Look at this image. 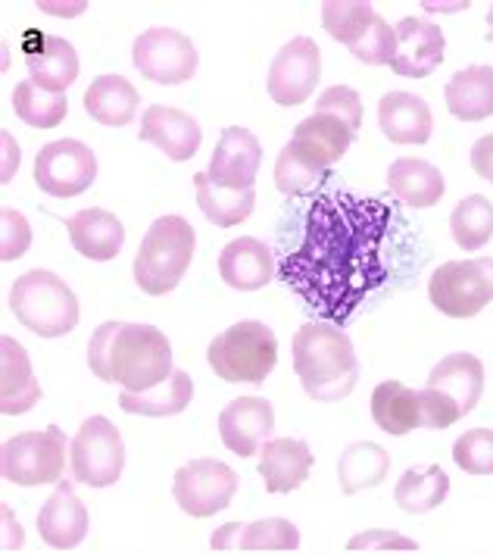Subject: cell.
Here are the masks:
<instances>
[{
    "label": "cell",
    "mask_w": 493,
    "mask_h": 556,
    "mask_svg": "<svg viewBox=\"0 0 493 556\" xmlns=\"http://www.w3.org/2000/svg\"><path fill=\"white\" fill-rule=\"evenodd\" d=\"M391 206L378 198L325 194L309 206L303 241L278 263V278L316 316L344 326L371 291L388 281L384 238Z\"/></svg>",
    "instance_id": "cell-1"
},
{
    "label": "cell",
    "mask_w": 493,
    "mask_h": 556,
    "mask_svg": "<svg viewBox=\"0 0 493 556\" xmlns=\"http://www.w3.org/2000/svg\"><path fill=\"white\" fill-rule=\"evenodd\" d=\"M88 366L100 381L144 394L173 376V344L148 323H103L88 344Z\"/></svg>",
    "instance_id": "cell-2"
},
{
    "label": "cell",
    "mask_w": 493,
    "mask_h": 556,
    "mask_svg": "<svg viewBox=\"0 0 493 556\" xmlns=\"http://www.w3.org/2000/svg\"><path fill=\"white\" fill-rule=\"evenodd\" d=\"M294 372L303 391L319 404H338L353 394L359 381V363L353 341L341 326L306 323L294 334Z\"/></svg>",
    "instance_id": "cell-3"
},
{
    "label": "cell",
    "mask_w": 493,
    "mask_h": 556,
    "mask_svg": "<svg viewBox=\"0 0 493 556\" xmlns=\"http://www.w3.org/2000/svg\"><path fill=\"white\" fill-rule=\"evenodd\" d=\"M198 248V235L185 216H160L148 235L141 238V248L135 253V281L150 298H163L178 288L185 278L191 256Z\"/></svg>",
    "instance_id": "cell-4"
},
{
    "label": "cell",
    "mask_w": 493,
    "mask_h": 556,
    "mask_svg": "<svg viewBox=\"0 0 493 556\" xmlns=\"http://www.w3.org/2000/svg\"><path fill=\"white\" fill-rule=\"evenodd\" d=\"M10 309L25 329L38 338H63L78 326V298L73 288L48 269H31L16 278L10 291Z\"/></svg>",
    "instance_id": "cell-5"
},
{
    "label": "cell",
    "mask_w": 493,
    "mask_h": 556,
    "mask_svg": "<svg viewBox=\"0 0 493 556\" xmlns=\"http://www.w3.org/2000/svg\"><path fill=\"white\" fill-rule=\"evenodd\" d=\"M206 363L228 384H263L278 363V338L266 323H235L210 341Z\"/></svg>",
    "instance_id": "cell-6"
},
{
    "label": "cell",
    "mask_w": 493,
    "mask_h": 556,
    "mask_svg": "<svg viewBox=\"0 0 493 556\" xmlns=\"http://www.w3.org/2000/svg\"><path fill=\"white\" fill-rule=\"evenodd\" d=\"M428 298L450 319H471L493 301V256L441 263L428 281Z\"/></svg>",
    "instance_id": "cell-7"
},
{
    "label": "cell",
    "mask_w": 493,
    "mask_h": 556,
    "mask_svg": "<svg viewBox=\"0 0 493 556\" xmlns=\"http://www.w3.org/2000/svg\"><path fill=\"white\" fill-rule=\"evenodd\" d=\"M66 469V434L50 426L45 431H23L3 441L0 451V472L10 484L38 488L56 484Z\"/></svg>",
    "instance_id": "cell-8"
},
{
    "label": "cell",
    "mask_w": 493,
    "mask_h": 556,
    "mask_svg": "<svg viewBox=\"0 0 493 556\" xmlns=\"http://www.w3.org/2000/svg\"><path fill=\"white\" fill-rule=\"evenodd\" d=\"M75 481L88 488H110L123 476L125 444L119 429L106 416H91L75 431L73 447H69Z\"/></svg>",
    "instance_id": "cell-9"
},
{
    "label": "cell",
    "mask_w": 493,
    "mask_h": 556,
    "mask_svg": "<svg viewBox=\"0 0 493 556\" xmlns=\"http://www.w3.org/2000/svg\"><path fill=\"white\" fill-rule=\"evenodd\" d=\"M175 504L181 506L188 516L194 519H210L216 513H223L225 506L235 501L238 494V472L223 463V459H210L200 456L185 463L173 479Z\"/></svg>",
    "instance_id": "cell-10"
},
{
    "label": "cell",
    "mask_w": 493,
    "mask_h": 556,
    "mask_svg": "<svg viewBox=\"0 0 493 556\" xmlns=\"http://www.w3.org/2000/svg\"><path fill=\"white\" fill-rule=\"evenodd\" d=\"M131 63L156 85H181L198 73V48L175 28H150L135 38Z\"/></svg>",
    "instance_id": "cell-11"
},
{
    "label": "cell",
    "mask_w": 493,
    "mask_h": 556,
    "mask_svg": "<svg viewBox=\"0 0 493 556\" xmlns=\"http://www.w3.org/2000/svg\"><path fill=\"white\" fill-rule=\"evenodd\" d=\"M98 178V156L88 144L63 138L50 141L35 156V185L53 198H75Z\"/></svg>",
    "instance_id": "cell-12"
},
{
    "label": "cell",
    "mask_w": 493,
    "mask_h": 556,
    "mask_svg": "<svg viewBox=\"0 0 493 556\" xmlns=\"http://www.w3.org/2000/svg\"><path fill=\"white\" fill-rule=\"evenodd\" d=\"M321 76V53L313 38L300 35L275 53L269 66V94L278 106L309 101Z\"/></svg>",
    "instance_id": "cell-13"
},
{
    "label": "cell",
    "mask_w": 493,
    "mask_h": 556,
    "mask_svg": "<svg viewBox=\"0 0 493 556\" xmlns=\"http://www.w3.org/2000/svg\"><path fill=\"white\" fill-rule=\"evenodd\" d=\"M353 141H356V128L350 126L346 119H341L338 113H328V110H316L313 116H306L294 128V138L288 141V148L303 163L328 173L350 151Z\"/></svg>",
    "instance_id": "cell-14"
},
{
    "label": "cell",
    "mask_w": 493,
    "mask_h": 556,
    "mask_svg": "<svg viewBox=\"0 0 493 556\" xmlns=\"http://www.w3.org/2000/svg\"><path fill=\"white\" fill-rule=\"evenodd\" d=\"M263 163V148L253 131L228 126L213 151L206 178L223 191H253V181Z\"/></svg>",
    "instance_id": "cell-15"
},
{
    "label": "cell",
    "mask_w": 493,
    "mask_h": 556,
    "mask_svg": "<svg viewBox=\"0 0 493 556\" xmlns=\"http://www.w3.org/2000/svg\"><path fill=\"white\" fill-rule=\"evenodd\" d=\"M396 56L391 63L396 76L403 78H425L431 76L444 63L446 38L441 26L406 16L396 23Z\"/></svg>",
    "instance_id": "cell-16"
},
{
    "label": "cell",
    "mask_w": 493,
    "mask_h": 556,
    "mask_svg": "<svg viewBox=\"0 0 493 556\" xmlns=\"http://www.w3.org/2000/svg\"><path fill=\"white\" fill-rule=\"evenodd\" d=\"M23 53L31 81L41 85L45 91L66 94V88L78 78V53L66 38L28 31L23 41Z\"/></svg>",
    "instance_id": "cell-17"
},
{
    "label": "cell",
    "mask_w": 493,
    "mask_h": 556,
    "mask_svg": "<svg viewBox=\"0 0 493 556\" xmlns=\"http://www.w3.org/2000/svg\"><path fill=\"white\" fill-rule=\"evenodd\" d=\"M275 429V409L266 397H238L219 413L223 444L238 456H253L263 451Z\"/></svg>",
    "instance_id": "cell-18"
},
{
    "label": "cell",
    "mask_w": 493,
    "mask_h": 556,
    "mask_svg": "<svg viewBox=\"0 0 493 556\" xmlns=\"http://www.w3.org/2000/svg\"><path fill=\"white\" fill-rule=\"evenodd\" d=\"M141 141L156 144L173 163H185L200 151L203 131H200L198 119L191 113H185L178 106L153 103L141 116Z\"/></svg>",
    "instance_id": "cell-19"
},
{
    "label": "cell",
    "mask_w": 493,
    "mask_h": 556,
    "mask_svg": "<svg viewBox=\"0 0 493 556\" xmlns=\"http://www.w3.org/2000/svg\"><path fill=\"white\" fill-rule=\"evenodd\" d=\"M41 541L53 551H73L88 534V509L78 501L73 481H56V491L38 513Z\"/></svg>",
    "instance_id": "cell-20"
},
{
    "label": "cell",
    "mask_w": 493,
    "mask_h": 556,
    "mask_svg": "<svg viewBox=\"0 0 493 556\" xmlns=\"http://www.w3.org/2000/svg\"><path fill=\"white\" fill-rule=\"evenodd\" d=\"M316 456L306 441L296 438H271L260 451V476L269 494H291L309 479Z\"/></svg>",
    "instance_id": "cell-21"
},
{
    "label": "cell",
    "mask_w": 493,
    "mask_h": 556,
    "mask_svg": "<svg viewBox=\"0 0 493 556\" xmlns=\"http://www.w3.org/2000/svg\"><path fill=\"white\" fill-rule=\"evenodd\" d=\"M41 401V384L31 372L28 351L16 338H0V409L3 416H23Z\"/></svg>",
    "instance_id": "cell-22"
},
{
    "label": "cell",
    "mask_w": 493,
    "mask_h": 556,
    "mask_svg": "<svg viewBox=\"0 0 493 556\" xmlns=\"http://www.w3.org/2000/svg\"><path fill=\"white\" fill-rule=\"evenodd\" d=\"M219 276L235 291H260L275 276L271 251L260 238H235L219 253Z\"/></svg>",
    "instance_id": "cell-23"
},
{
    "label": "cell",
    "mask_w": 493,
    "mask_h": 556,
    "mask_svg": "<svg viewBox=\"0 0 493 556\" xmlns=\"http://www.w3.org/2000/svg\"><path fill=\"white\" fill-rule=\"evenodd\" d=\"M378 126L394 144H425L431 138L434 116L428 103L409 91H391L378 101Z\"/></svg>",
    "instance_id": "cell-24"
},
{
    "label": "cell",
    "mask_w": 493,
    "mask_h": 556,
    "mask_svg": "<svg viewBox=\"0 0 493 556\" xmlns=\"http://www.w3.org/2000/svg\"><path fill=\"white\" fill-rule=\"evenodd\" d=\"M66 231L69 241L81 256L94 260V263H106L116 260L125 244V226L106 210H78L75 216L66 219Z\"/></svg>",
    "instance_id": "cell-25"
},
{
    "label": "cell",
    "mask_w": 493,
    "mask_h": 556,
    "mask_svg": "<svg viewBox=\"0 0 493 556\" xmlns=\"http://www.w3.org/2000/svg\"><path fill=\"white\" fill-rule=\"evenodd\" d=\"M371 419L375 426L394 438L425 429V409L419 391L406 388L403 381L388 379L371 391Z\"/></svg>",
    "instance_id": "cell-26"
},
{
    "label": "cell",
    "mask_w": 493,
    "mask_h": 556,
    "mask_svg": "<svg viewBox=\"0 0 493 556\" xmlns=\"http://www.w3.org/2000/svg\"><path fill=\"white\" fill-rule=\"evenodd\" d=\"M428 388L446 394L453 404L459 406L463 416H469L478 406L481 394H484V363L471 354H450L444 356L431 376H428Z\"/></svg>",
    "instance_id": "cell-27"
},
{
    "label": "cell",
    "mask_w": 493,
    "mask_h": 556,
    "mask_svg": "<svg viewBox=\"0 0 493 556\" xmlns=\"http://www.w3.org/2000/svg\"><path fill=\"white\" fill-rule=\"evenodd\" d=\"M388 188L400 201L416 210H428L446 194V181L441 169L419 156H400L388 169Z\"/></svg>",
    "instance_id": "cell-28"
},
{
    "label": "cell",
    "mask_w": 493,
    "mask_h": 556,
    "mask_svg": "<svg viewBox=\"0 0 493 556\" xmlns=\"http://www.w3.org/2000/svg\"><path fill=\"white\" fill-rule=\"evenodd\" d=\"M141 98L135 85L123 76H98L85 91V110L100 126L123 128L138 116Z\"/></svg>",
    "instance_id": "cell-29"
},
{
    "label": "cell",
    "mask_w": 493,
    "mask_h": 556,
    "mask_svg": "<svg viewBox=\"0 0 493 556\" xmlns=\"http://www.w3.org/2000/svg\"><path fill=\"white\" fill-rule=\"evenodd\" d=\"M446 106L463 123H481L493 116V66H469L450 78Z\"/></svg>",
    "instance_id": "cell-30"
},
{
    "label": "cell",
    "mask_w": 493,
    "mask_h": 556,
    "mask_svg": "<svg viewBox=\"0 0 493 556\" xmlns=\"http://www.w3.org/2000/svg\"><path fill=\"white\" fill-rule=\"evenodd\" d=\"M194 397V381L185 369H175L169 379L156 388H150L144 394H131L123 391L119 406H123L128 416H150V419H163V416H178L185 413L188 404Z\"/></svg>",
    "instance_id": "cell-31"
},
{
    "label": "cell",
    "mask_w": 493,
    "mask_h": 556,
    "mask_svg": "<svg viewBox=\"0 0 493 556\" xmlns=\"http://www.w3.org/2000/svg\"><path fill=\"white\" fill-rule=\"evenodd\" d=\"M391 472V456L375 441H356L344 447L341 463H338V481L344 494H359L378 488Z\"/></svg>",
    "instance_id": "cell-32"
},
{
    "label": "cell",
    "mask_w": 493,
    "mask_h": 556,
    "mask_svg": "<svg viewBox=\"0 0 493 556\" xmlns=\"http://www.w3.org/2000/svg\"><path fill=\"white\" fill-rule=\"evenodd\" d=\"M446 494H450V476L441 466H428V469L403 472V479L396 481L394 501L403 513L421 516L444 504Z\"/></svg>",
    "instance_id": "cell-33"
},
{
    "label": "cell",
    "mask_w": 493,
    "mask_h": 556,
    "mask_svg": "<svg viewBox=\"0 0 493 556\" xmlns=\"http://www.w3.org/2000/svg\"><path fill=\"white\" fill-rule=\"evenodd\" d=\"M194 185H198V203L203 210V216L219 228L241 226L246 216L253 213V203H256V191H223L216 188L206 173H198L194 176Z\"/></svg>",
    "instance_id": "cell-34"
},
{
    "label": "cell",
    "mask_w": 493,
    "mask_h": 556,
    "mask_svg": "<svg viewBox=\"0 0 493 556\" xmlns=\"http://www.w3.org/2000/svg\"><path fill=\"white\" fill-rule=\"evenodd\" d=\"M13 110H16V116L23 119L25 126L56 128L69 113V101H66V94L45 91L41 85H35L28 78V81H20L13 88Z\"/></svg>",
    "instance_id": "cell-35"
},
{
    "label": "cell",
    "mask_w": 493,
    "mask_h": 556,
    "mask_svg": "<svg viewBox=\"0 0 493 556\" xmlns=\"http://www.w3.org/2000/svg\"><path fill=\"white\" fill-rule=\"evenodd\" d=\"M450 231L463 251H481L493 238V203L481 194L463 198L450 216Z\"/></svg>",
    "instance_id": "cell-36"
},
{
    "label": "cell",
    "mask_w": 493,
    "mask_h": 556,
    "mask_svg": "<svg viewBox=\"0 0 493 556\" xmlns=\"http://www.w3.org/2000/svg\"><path fill=\"white\" fill-rule=\"evenodd\" d=\"M375 7L366 0H328L321 3V26L325 31L341 41L346 48H353L375 23Z\"/></svg>",
    "instance_id": "cell-37"
},
{
    "label": "cell",
    "mask_w": 493,
    "mask_h": 556,
    "mask_svg": "<svg viewBox=\"0 0 493 556\" xmlns=\"http://www.w3.org/2000/svg\"><path fill=\"white\" fill-rule=\"evenodd\" d=\"M321 181H328V173H325V169H316V166L303 163L288 144L281 148L278 160H275V185H278L281 194L300 198V194L316 191Z\"/></svg>",
    "instance_id": "cell-38"
},
{
    "label": "cell",
    "mask_w": 493,
    "mask_h": 556,
    "mask_svg": "<svg viewBox=\"0 0 493 556\" xmlns=\"http://www.w3.org/2000/svg\"><path fill=\"white\" fill-rule=\"evenodd\" d=\"M300 547V531L288 519H260L250 522L241 541V551H271V554H288Z\"/></svg>",
    "instance_id": "cell-39"
},
{
    "label": "cell",
    "mask_w": 493,
    "mask_h": 556,
    "mask_svg": "<svg viewBox=\"0 0 493 556\" xmlns=\"http://www.w3.org/2000/svg\"><path fill=\"white\" fill-rule=\"evenodd\" d=\"M453 463L469 476H493V431L471 429L456 438Z\"/></svg>",
    "instance_id": "cell-40"
},
{
    "label": "cell",
    "mask_w": 493,
    "mask_h": 556,
    "mask_svg": "<svg viewBox=\"0 0 493 556\" xmlns=\"http://www.w3.org/2000/svg\"><path fill=\"white\" fill-rule=\"evenodd\" d=\"M350 53L366 66H391L396 56V28L384 16H375L369 31L350 48Z\"/></svg>",
    "instance_id": "cell-41"
},
{
    "label": "cell",
    "mask_w": 493,
    "mask_h": 556,
    "mask_svg": "<svg viewBox=\"0 0 493 556\" xmlns=\"http://www.w3.org/2000/svg\"><path fill=\"white\" fill-rule=\"evenodd\" d=\"M31 244V226L20 210L13 206H3L0 210V260L10 263V260H20Z\"/></svg>",
    "instance_id": "cell-42"
},
{
    "label": "cell",
    "mask_w": 493,
    "mask_h": 556,
    "mask_svg": "<svg viewBox=\"0 0 493 556\" xmlns=\"http://www.w3.org/2000/svg\"><path fill=\"white\" fill-rule=\"evenodd\" d=\"M316 110H328V113H338L341 119H346L350 126L363 128V101L353 88L346 85H331L328 91H321L319 101H316Z\"/></svg>",
    "instance_id": "cell-43"
},
{
    "label": "cell",
    "mask_w": 493,
    "mask_h": 556,
    "mask_svg": "<svg viewBox=\"0 0 493 556\" xmlns=\"http://www.w3.org/2000/svg\"><path fill=\"white\" fill-rule=\"evenodd\" d=\"M346 551H419V544L394 529H371L353 534Z\"/></svg>",
    "instance_id": "cell-44"
},
{
    "label": "cell",
    "mask_w": 493,
    "mask_h": 556,
    "mask_svg": "<svg viewBox=\"0 0 493 556\" xmlns=\"http://www.w3.org/2000/svg\"><path fill=\"white\" fill-rule=\"evenodd\" d=\"M421 409H425V429H450L453 422L463 419L459 406L453 404L446 394L434 391V388H421Z\"/></svg>",
    "instance_id": "cell-45"
},
{
    "label": "cell",
    "mask_w": 493,
    "mask_h": 556,
    "mask_svg": "<svg viewBox=\"0 0 493 556\" xmlns=\"http://www.w3.org/2000/svg\"><path fill=\"white\" fill-rule=\"evenodd\" d=\"M244 531V522H225V526H219V529L210 534V547L213 551H241Z\"/></svg>",
    "instance_id": "cell-46"
},
{
    "label": "cell",
    "mask_w": 493,
    "mask_h": 556,
    "mask_svg": "<svg viewBox=\"0 0 493 556\" xmlns=\"http://www.w3.org/2000/svg\"><path fill=\"white\" fill-rule=\"evenodd\" d=\"M471 169L493 185V135H484L471 148Z\"/></svg>",
    "instance_id": "cell-47"
},
{
    "label": "cell",
    "mask_w": 493,
    "mask_h": 556,
    "mask_svg": "<svg viewBox=\"0 0 493 556\" xmlns=\"http://www.w3.org/2000/svg\"><path fill=\"white\" fill-rule=\"evenodd\" d=\"M45 13H53V16H75V13H81L85 10V3H38Z\"/></svg>",
    "instance_id": "cell-48"
},
{
    "label": "cell",
    "mask_w": 493,
    "mask_h": 556,
    "mask_svg": "<svg viewBox=\"0 0 493 556\" xmlns=\"http://www.w3.org/2000/svg\"><path fill=\"white\" fill-rule=\"evenodd\" d=\"M488 41H493V3L491 10H488Z\"/></svg>",
    "instance_id": "cell-49"
}]
</instances>
